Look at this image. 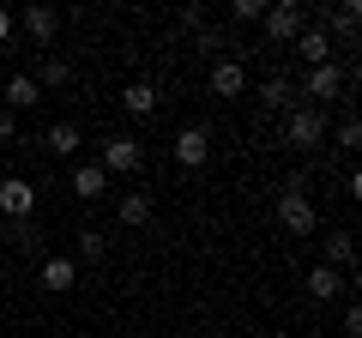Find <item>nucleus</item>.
Instances as JSON below:
<instances>
[{"mask_svg": "<svg viewBox=\"0 0 362 338\" xmlns=\"http://www.w3.org/2000/svg\"><path fill=\"white\" fill-rule=\"evenodd\" d=\"M278 223H284V235H314L320 230V211H314V199H308L302 182H290L284 194H278Z\"/></svg>", "mask_w": 362, "mask_h": 338, "instance_id": "obj_1", "label": "nucleus"}, {"mask_svg": "<svg viewBox=\"0 0 362 338\" xmlns=\"http://www.w3.org/2000/svg\"><path fill=\"white\" fill-rule=\"evenodd\" d=\"M350 78H356V66H338V61L308 66V78H302V103H332V97H344Z\"/></svg>", "mask_w": 362, "mask_h": 338, "instance_id": "obj_2", "label": "nucleus"}, {"mask_svg": "<svg viewBox=\"0 0 362 338\" xmlns=\"http://www.w3.org/2000/svg\"><path fill=\"white\" fill-rule=\"evenodd\" d=\"M284 145H296V151H314V145H326V115L314 103H296L284 115Z\"/></svg>", "mask_w": 362, "mask_h": 338, "instance_id": "obj_3", "label": "nucleus"}, {"mask_svg": "<svg viewBox=\"0 0 362 338\" xmlns=\"http://www.w3.org/2000/svg\"><path fill=\"white\" fill-rule=\"evenodd\" d=\"M259 25H266V37L278 42V49H284V42H296V37H302L308 13H302L296 0H278V6H266V18H259Z\"/></svg>", "mask_w": 362, "mask_h": 338, "instance_id": "obj_4", "label": "nucleus"}, {"mask_svg": "<svg viewBox=\"0 0 362 338\" xmlns=\"http://www.w3.org/2000/svg\"><path fill=\"white\" fill-rule=\"evenodd\" d=\"M97 169H103V175H133V169H145V145L139 139H103Z\"/></svg>", "mask_w": 362, "mask_h": 338, "instance_id": "obj_5", "label": "nucleus"}, {"mask_svg": "<svg viewBox=\"0 0 362 338\" xmlns=\"http://www.w3.org/2000/svg\"><path fill=\"white\" fill-rule=\"evenodd\" d=\"M0 211H6V223L30 218V211H37V187H30L25 175H6V182H0Z\"/></svg>", "mask_w": 362, "mask_h": 338, "instance_id": "obj_6", "label": "nucleus"}, {"mask_svg": "<svg viewBox=\"0 0 362 338\" xmlns=\"http://www.w3.org/2000/svg\"><path fill=\"white\" fill-rule=\"evenodd\" d=\"M175 163L181 169H206L211 163V133L206 127H181L175 133Z\"/></svg>", "mask_w": 362, "mask_h": 338, "instance_id": "obj_7", "label": "nucleus"}, {"mask_svg": "<svg viewBox=\"0 0 362 338\" xmlns=\"http://www.w3.org/2000/svg\"><path fill=\"white\" fill-rule=\"evenodd\" d=\"M18 25H25V37H30V42H54V30H61V13H54V6H25V13H18Z\"/></svg>", "mask_w": 362, "mask_h": 338, "instance_id": "obj_8", "label": "nucleus"}, {"mask_svg": "<svg viewBox=\"0 0 362 338\" xmlns=\"http://www.w3.org/2000/svg\"><path fill=\"white\" fill-rule=\"evenodd\" d=\"M73 284H78V260H66V254L42 260V290H49V296H66Z\"/></svg>", "mask_w": 362, "mask_h": 338, "instance_id": "obj_9", "label": "nucleus"}, {"mask_svg": "<svg viewBox=\"0 0 362 338\" xmlns=\"http://www.w3.org/2000/svg\"><path fill=\"white\" fill-rule=\"evenodd\" d=\"M320 266H332V272L344 278L350 266H356V235H350V230H332V235H326V260H320Z\"/></svg>", "mask_w": 362, "mask_h": 338, "instance_id": "obj_10", "label": "nucleus"}, {"mask_svg": "<svg viewBox=\"0 0 362 338\" xmlns=\"http://www.w3.org/2000/svg\"><path fill=\"white\" fill-rule=\"evenodd\" d=\"M121 109H127L133 121H145V115H157V85H151V78H133L127 91H121Z\"/></svg>", "mask_w": 362, "mask_h": 338, "instance_id": "obj_11", "label": "nucleus"}, {"mask_svg": "<svg viewBox=\"0 0 362 338\" xmlns=\"http://www.w3.org/2000/svg\"><path fill=\"white\" fill-rule=\"evenodd\" d=\"M211 91H218V97H242V91H247L242 61H218V66H211Z\"/></svg>", "mask_w": 362, "mask_h": 338, "instance_id": "obj_12", "label": "nucleus"}, {"mask_svg": "<svg viewBox=\"0 0 362 338\" xmlns=\"http://www.w3.org/2000/svg\"><path fill=\"white\" fill-rule=\"evenodd\" d=\"M296 54H302L308 66H326V61H332V42H326V30L302 25V37H296Z\"/></svg>", "mask_w": 362, "mask_h": 338, "instance_id": "obj_13", "label": "nucleus"}, {"mask_svg": "<svg viewBox=\"0 0 362 338\" xmlns=\"http://www.w3.org/2000/svg\"><path fill=\"white\" fill-rule=\"evenodd\" d=\"M259 103H266V109H284V115H290V109H296L302 97H296V85H290V78L278 73V78H266V85H259Z\"/></svg>", "mask_w": 362, "mask_h": 338, "instance_id": "obj_14", "label": "nucleus"}, {"mask_svg": "<svg viewBox=\"0 0 362 338\" xmlns=\"http://www.w3.org/2000/svg\"><path fill=\"white\" fill-rule=\"evenodd\" d=\"M308 296L314 302H338V296H344V278H338L332 266H314V272H308Z\"/></svg>", "mask_w": 362, "mask_h": 338, "instance_id": "obj_15", "label": "nucleus"}, {"mask_svg": "<svg viewBox=\"0 0 362 338\" xmlns=\"http://www.w3.org/2000/svg\"><path fill=\"white\" fill-rule=\"evenodd\" d=\"M103 187H109V175H103L97 163H78V169H73V194H78V199H103Z\"/></svg>", "mask_w": 362, "mask_h": 338, "instance_id": "obj_16", "label": "nucleus"}, {"mask_svg": "<svg viewBox=\"0 0 362 338\" xmlns=\"http://www.w3.org/2000/svg\"><path fill=\"white\" fill-rule=\"evenodd\" d=\"M42 145H49L54 157H73V151H78V145H85V139H78V127H73V121H54V127L42 133Z\"/></svg>", "mask_w": 362, "mask_h": 338, "instance_id": "obj_17", "label": "nucleus"}, {"mask_svg": "<svg viewBox=\"0 0 362 338\" xmlns=\"http://www.w3.org/2000/svg\"><path fill=\"white\" fill-rule=\"evenodd\" d=\"M37 78H30V73H13V78H6V109H30V103H37Z\"/></svg>", "mask_w": 362, "mask_h": 338, "instance_id": "obj_18", "label": "nucleus"}, {"mask_svg": "<svg viewBox=\"0 0 362 338\" xmlns=\"http://www.w3.org/2000/svg\"><path fill=\"white\" fill-rule=\"evenodd\" d=\"M121 223H127V230H139V223H151V194H121Z\"/></svg>", "mask_w": 362, "mask_h": 338, "instance_id": "obj_19", "label": "nucleus"}, {"mask_svg": "<svg viewBox=\"0 0 362 338\" xmlns=\"http://www.w3.org/2000/svg\"><path fill=\"white\" fill-rule=\"evenodd\" d=\"M320 18H332V30H338V37H356V25H362V6H356V0H338L332 13H320Z\"/></svg>", "mask_w": 362, "mask_h": 338, "instance_id": "obj_20", "label": "nucleus"}, {"mask_svg": "<svg viewBox=\"0 0 362 338\" xmlns=\"http://www.w3.org/2000/svg\"><path fill=\"white\" fill-rule=\"evenodd\" d=\"M103 254H109V235L103 230H85V235H78V260H85V266H97Z\"/></svg>", "mask_w": 362, "mask_h": 338, "instance_id": "obj_21", "label": "nucleus"}, {"mask_svg": "<svg viewBox=\"0 0 362 338\" xmlns=\"http://www.w3.org/2000/svg\"><path fill=\"white\" fill-rule=\"evenodd\" d=\"M66 78H73V61H66V54H49V61H42L37 91H42V85H66Z\"/></svg>", "mask_w": 362, "mask_h": 338, "instance_id": "obj_22", "label": "nucleus"}, {"mask_svg": "<svg viewBox=\"0 0 362 338\" xmlns=\"http://www.w3.org/2000/svg\"><path fill=\"white\" fill-rule=\"evenodd\" d=\"M332 139H338V151H356V145H362V127H356V115H344V121H338V133H332Z\"/></svg>", "mask_w": 362, "mask_h": 338, "instance_id": "obj_23", "label": "nucleus"}, {"mask_svg": "<svg viewBox=\"0 0 362 338\" xmlns=\"http://www.w3.org/2000/svg\"><path fill=\"white\" fill-rule=\"evenodd\" d=\"M230 13L242 18V25H259V18H266V0H235Z\"/></svg>", "mask_w": 362, "mask_h": 338, "instance_id": "obj_24", "label": "nucleus"}, {"mask_svg": "<svg viewBox=\"0 0 362 338\" xmlns=\"http://www.w3.org/2000/svg\"><path fill=\"white\" fill-rule=\"evenodd\" d=\"M181 30H206V6H181Z\"/></svg>", "mask_w": 362, "mask_h": 338, "instance_id": "obj_25", "label": "nucleus"}, {"mask_svg": "<svg viewBox=\"0 0 362 338\" xmlns=\"http://www.w3.org/2000/svg\"><path fill=\"white\" fill-rule=\"evenodd\" d=\"M6 242H18V247H30V218H18V223H6Z\"/></svg>", "mask_w": 362, "mask_h": 338, "instance_id": "obj_26", "label": "nucleus"}, {"mask_svg": "<svg viewBox=\"0 0 362 338\" xmlns=\"http://www.w3.org/2000/svg\"><path fill=\"white\" fill-rule=\"evenodd\" d=\"M344 332H350V338L362 332V308H356V302H344Z\"/></svg>", "mask_w": 362, "mask_h": 338, "instance_id": "obj_27", "label": "nucleus"}, {"mask_svg": "<svg viewBox=\"0 0 362 338\" xmlns=\"http://www.w3.org/2000/svg\"><path fill=\"white\" fill-rule=\"evenodd\" d=\"M13 127H18V121H13V109H0V139H13Z\"/></svg>", "mask_w": 362, "mask_h": 338, "instance_id": "obj_28", "label": "nucleus"}, {"mask_svg": "<svg viewBox=\"0 0 362 338\" xmlns=\"http://www.w3.org/2000/svg\"><path fill=\"white\" fill-rule=\"evenodd\" d=\"M6 37H13V13L0 6V49H6Z\"/></svg>", "mask_w": 362, "mask_h": 338, "instance_id": "obj_29", "label": "nucleus"}]
</instances>
